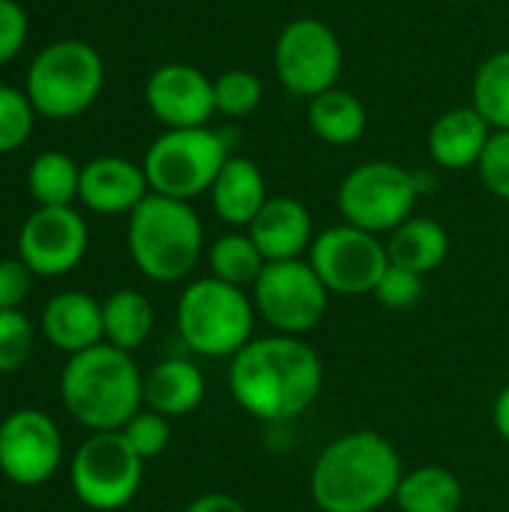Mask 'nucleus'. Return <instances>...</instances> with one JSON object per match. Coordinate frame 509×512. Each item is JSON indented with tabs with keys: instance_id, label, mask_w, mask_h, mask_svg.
I'll use <instances>...</instances> for the list:
<instances>
[{
	"instance_id": "bb28decb",
	"label": "nucleus",
	"mask_w": 509,
	"mask_h": 512,
	"mask_svg": "<svg viewBox=\"0 0 509 512\" xmlns=\"http://www.w3.org/2000/svg\"><path fill=\"white\" fill-rule=\"evenodd\" d=\"M471 108L495 129L509 132V48L489 54L471 78Z\"/></svg>"
},
{
	"instance_id": "4468645a",
	"label": "nucleus",
	"mask_w": 509,
	"mask_h": 512,
	"mask_svg": "<svg viewBox=\"0 0 509 512\" xmlns=\"http://www.w3.org/2000/svg\"><path fill=\"white\" fill-rule=\"evenodd\" d=\"M90 231L78 210L72 207H36L18 234V258L33 270V276L57 279L75 270L87 252Z\"/></svg>"
},
{
	"instance_id": "9b49d317",
	"label": "nucleus",
	"mask_w": 509,
	"mask_h": 512,
	"mask_svg": "<svg viewBox=\"0 0 509 512\" xmlns=\"http://www.w3.org/2000/svg\"><path fill=\"white\" fill-rule=\"evenodd\" d=\"M255 312L282 336H306L330 306V291L309 261H270L252 285Z\"/></svg>"
},
{
	"instance_id": "72a5a7b5",
	"label": "nucleus",
	"mask_w": 509,
	"mask_h": 512,
	"mask_svg": "<svg viewBox=\"0 0 509 512\" xmlns=\"http://www.w3.org/2000/svg\"><path fill=\"white\" fill-rule=\"evenodd\" d=\"M480 183L501 201H509V132H492L480 162Z\"/></svg>"
},
{
	"instance_id": "f8f14e48",
	"label": "nucleus",
	"mask_w": 509,
	"mask_h": 512,
	"mask_svg": "<svg viewBox=\"0 0 509 512\" xmlns=\"http://www.w3.org/2000/svg\"><path fill=\"white\" fill-rule=\"evenodd\" d=\"M306 261L321 276L327 291L339 297L375 294L381 276L390 267L387 243L378 234H369L348 222L318 231Z\"/></svg>"
},
{
	"instance_id": "20e7f679",
	"label": "nucleus",
	"mask_w": 509,
	"mask_h": 512,
	"mask_svg": "<svg viewBox=\"0 0 509 512\" xmlns=\"http://www.w3.org/2000/svg\"><path fill=\"white\" fill-rule=\"evenodd\" d=\"M126 243L135 267L159 285L183 282L204 255V225L189 201L150 192L132 213Z\"/></svg>"
},
{
	"instance_id": "0eeeda50",
	"label": "nucleus",
	"mask_w": 509,
	"mask_h": 512,
	"mask_svg": "<svg viewBox=\"0 0 509 512\" xmlns=\"http://www.w3.org/2000/svg\"><path fill=\"white\" fill-rule=\"evenodd\" d=\"M105 63L99 51L81 39H60L39 51L27 72V96L36 114L48 120H72L84 114L102 93Z\"/></svg>"
},
{
	"instance_id": "f704fd0d",
	"label": "nucleus",
	"mask_w": 509,
	"mask_h": 512,
	"mask_svg": "<svg viewBox=\"0 0 509 512\" xmlns=\"http://www.w3.org/2000/svg\"><path fill=\"white\" fill-rule=\"evenodd\" d=\"M33 288V270L21 258L0 261V309H21Z\"/></svg>"
},
{
	"instance_id": "2eb2a0df",
	"label": "nucleus",
	"mask_w": 509,
	"mask_h": 512,
	"mask_svg": "<svg viewBox=\"0 0 509 512\" xmlns=\"http://www.w3.org/2000/svg\"><path fill=\"white\" fill-rule=\"evenodd\" d=\"M144 99L150 114L165 129H198L210 126L216 114L213 78L192 63H162L150 72Z\"/></svg>"
},
{
	"instance_id": "6e6552de",
	"label": "nucleus",
	"mask_w": 509,
	"mask_h": 512,
	"mask_svg": "<svg viewBox=\"0 0 509 512\" xmlns=\"http://www.w3.org/2000/svg\"><path fill=\"white\" fill-rule=\"evenodd\" d=\"M417 201L420 189L414 171L387 159H372L351 168L336 192L342 219L378 237L408 222L414 216Z\"/></svg>"
},
{
	"instance_id": "7c9ffc66",
	"label": "nucleus",
	"mask_w": 509,
	"mask_h": 512,
	"mask_svg": "<svg viewBox=\"0 0 509 512\" xmlns=\"http://www.w3.org/2000/svg\"><path fill=\"white\" fill-rule=\"evenodd\" d=\"M33 339V321L21 309H0V375H12L30 360Z\"/></svg>"
},
{
	"instance_id": "423d86ee",
	"label": "nucleus",
	"mask_w": 509,
	"mask_h": 512,
	"mask_svg": "<svg viewBox=\"0 0 509 512\" xmlns=\"http://www.w3.org/2000/svg\"><path fill=\"white\" fill-rule=\"evenodd\" d=\"M234 156V141L225 129H165L144 153L150 192L192 201L213 189L219 171Z\"/></svg>"
},
{
	"instance_id": "4c0bfd02",
	"label": "nucleus",
	"mask_w": 509,
	"mask_h": 512,
	"mask_svg": "<svg viewBox=\"0 0 509 512\" xmlns=\"http://www.w3.org/2000/svg\"><path fill=\"white\" fill-rule=\"evenodd\" d=\"M492 423H495V432L509 444V384L498 393L495 399V408H492Z\"/></svg>"
},
{
	"instance_id": "39448f33",
	"label": "nucleus",
	"mask_w": 509,
	"mask_h": 512,
	"mask_svg": "<svg viewBox=\"0 0 509 512\" xmlns=\"http://www.w3.org/2000/svg\"><path fill=\"white\" fill-rule=\"evenodd\" d=\"M255 318L252 294L216 276L189 282L177 300V333L183 345L210 360L243 351L252 342Z\"/></svg>"
},
{
	"instance_id": "f3484780",
	"label": "nucleus",
	"mask_w": 509,
	"mask_h": 512,
	"mask_svg": "<svg viewBox=\"0 0 509 512\" xmlns=\"http://www.w3.org/2000/svg\"><path fill=\"white\" fill-rule=\"evenodd\" d=\"M246 231L267 258V264L303 258L309 255V246L315 240V222L309 207L288 195L270 198Z\"/></svg>"
},
{
	"instance_id": "7ed1b4c3",
	"label": "nucleus",
	"mask_w": 509,
	"mask_h": 512,
	"mask_svg": "<svg viewBox=\"0 0 509 512\" xmlns=\"http://www.w3.org/2000/svg\"><path fill=\"white\" fill-rule=\"evenodd\" d=\"M60 399L69 417L90 432H120L144 408V375L129 351L108 342L63 366Z\"/></svg>"
},
{
	"instance_id": "a878e982",
	"label": "nucleus",
	"mask_w": 509,
	"mask_h": 512,
	"mask_svg": "<svg viewBox=\"0 0 509 512\" xmlns=\"http://www.w3.org/2000/svg\"><path fill=\"white\" fill-rule=\"evenodd\" d=\"M207 267H210V276L246 291L264 273L267 258L261 255V249L249 237V231H228V234H222L219 240L210 243Z\"/></svg>"
},
{
	"instance_id": "1a4fd4ad",
	"label": "nucleus",
	"mask_w": 509,
	"mask_h": 512,
	"mask_svg": "<svg viewBox=\"0 0 509 512\" xmlns=\"http://www.w3.org/2000/svg\"><path fill=\"white\" fill-rule=\"evenodd\" d=\"M345 51L339 33L321 18H294L282 27L273 45V69L285 93L294 99H315L339 87Z\"/></svg>"
},
{
	"instance_id": "aec40b11",
	"label": "nucleus",
	"mask_w": 509,
	"mask_h": 512,
	"mask_svg": "<svg viewBox=\"0 0 509 512\" xmlns=\"http://www.w3.org/2000/svg\"><path fill=\"white\" fill-rule=\"evenodd\" d=\"M267 201L270 195H267V180L261 168L252 159L234 153L210 189L213 213L231 228H249Z\"/></svg>"
},
{
	"instance_id": "412c9836",
	"label": "nucleus",
	"mask_w": 509,
	"mask_h": 512,
	"mask_svg": "<svg viewBox=\"0 0 509 512\" xmlns=\"http://www.w3.org/2000/svg\"><path fill=\"white\" fill-rule=\"evenodd\" d=\"M207 396L204 372L183 357H168L144 375V408L162 417H186Z\"/></svg>"
},
{
	"instance_id": "ddd939ff",
	"label": "nucleus",
	"mask_w": 509,
	"mask_h": 512,
	"mask_svg": "<svg viewBox=\"0 0 509 512\" xmlns=\"http://www.w3.org/2000/svg\"><path fill=\"white\" fill-rule=\"evenodd\" d=\"M63 462V435L39 408H18L0 423V471L15 486L48 483Z\"/></svg>"
},
{
	"instance_id": "f257e3e1",
	"label": "nucleus",
	"mask_w": 509,
	"mask_h": 512,
	"mask_svg": "<svg viewBox=\"0 0 509 512\" xmlns=\"http://www.w3.org/2000/svg\"><path fill=\"white\" fill-rule=\"evenodd\" d=\"M324 387V363L303 336L252 339L231 357V399L261 423H288L306 414Z\"/></svg>"
},
{
	"instance_id": "4be33fe9",
	"label": "nucleus",
	"mask_w": 509,
	"mask_h": 512,
	"mask_svg": "<svg viewBox=\"0 0 509 512\" xmlns=\"http://www.w3.org/2000/svg\"><path fill=\"white\" fill-rule=\"evenodd\" d=\"M387 255H390V264L426 276L447 261L450 234L438 219L411 216L408 222H402L396 231L387 234Z\"/></svg>"
},
{
	"instance_id": "c85d7f7f",
	"label": "nucleus",
	"mask_w": 509,
	"mask_h": 512,
	"mask_svg": "<svg viewBox=\"0 0 509 512\" xmlns=\"http://www.w3.org/2000/svg\"><path fill=\"white\" fill-rule=\"evenodd\" d=\"M213 96L219 114L243 120L264 102V81L249 69H225L219 78H213Z\"/></svg>"
},
{
	"instance_id": "c9c22d12",
	"label": "nucleus",
	"mask_w": 509,
	"mask_h": 512,
	"mask_svg": "<svg viewBox=\"0 0 509 512\" xmlns=\"http://www.w3.org/2000/svg\"><path fill=\"white\" fill-rule=\"evenodd\" d=\"M27 42V15L15 0H0V63H9Z\"/></svg>"
},
{
	"instance_id": "5701e85b",
	"label": "nucleus",
	"mask_w": 509,
	"mask_h": 512,
	"mask_svg": "<svg viewBox=\"0 0 509 512\" xmlns=\"http://www.w3.org/2000/svg\"><path fill=\"white\" fill-rule=\"evenodd\" d=\"M369 114L351 90L333 87L309 99V129L330 147H351L363 138Z\"/></svg>"
},
{
	"instance_id": "b1692460",
	"label": "nucleus",
	"mask_w": 509,
	"mask_h": 512,
	"mask_svg": "<svg viewBox=\"0 0 509 512\" xmlns=\"http://www.w3.org/2000/svg\"><path fill=\"white\" fill-rule=\"evenodd\" d=\"M465 501L462 480L444 465H420L402 477L396 504L402 512H459Z\"/></svg>"
},
{
	"instance_id": "a211bd4d",
	"label": "nucleus",
	"mask_w": 509,
	"mask_h": 512,
	"mask_svg": "<svg viewBox=\"0 0 509 512\" xmlns=\"http://www.w3.org/2000/svg\"><path fill=\"white\" fill-rule=\"evenodd\" d=\"M42 336L51 348L75 357L105 342L102 303L84 291H63L42 309Z\"/></svg>"
},
{
	"instance_id": "2f4dec72",
	"label": "nucleus",
	"mask_w": 509,
	"mask_h": 512,
	"mask_svg": "<svg viewBox=\"0 0 509 512\" xmlns=\"http://www.w3.org/2000/svg\"><path fill=\"white\" fill-rule=\"evenodd\" d=\"M120 432L129 441V447L144 462L162 456L168 450V444H171V423H168V417H162V414H156L150 408H141Z\"/></svg>"
},
{
	"instance_id": "e433bc0d",
	"label": "nucleus",
	"mask_w": 509,
	"mask_h": 512,
	"mask_svg": "<svg viewBox=\"0 0 509 512\" xmlns=\"http://www.w3.org/2000/svg\"><path fill=\"white\" fill-rule=\"evenodd\" d=\"M183 512H249L243 507V501H237L234 495H225V492H210V495H201L195 498Z\"/></svg>"
},
{
	"instance_id": "9d476101",
	"label": "nucleus",
	"mask_w": 509,
	"mask_h": 512,
	"mask_svg": "<svg viewBox=\"0 0 509 512\" xmlns=\"http://www.w3.org/2000/svg\"><path fill=\"white\" fill-rule=\"evenodd\" d=\"M141 480L144 459L129 447L123 432H90L69 465L75 498L96 512H114L132 504Z\"/></svg>"
},
{
	"instance_id": "c756f323",
	"label": "nucleus",
	"mask_w": 509,
	"mask_h": 512,
	"mask_svg": "<svg viewBox=\"0 0 509 512\" xmlns=\"http://www.w3.org/2000/svg\"><path fill=\"white\" fill-rule=\"evenodd\" d=\"M36 108L27 93L0 84V153H12L27 144L33 132Z\"/></svg>"
},
{
	"instance_id": "393cba45",
	"label": "nucleus",
	"mask_w": 509,
	"mask_h": 512,
	"mask_svg": "<svg viewBox=\"0 0 509 512\" xmlns=\"http://www.w3.org/2000/svg\"><path fill=\"white\" fill-rule=\"evenodd\" d=\"M153 306L150 300L135 288H120L102 303V324H105V342L120 351H138L150 333H153Z\"/></svg>"
},
{
	"instance_id": "dca6fc26",
	"label": "nucleus",
	"mask_w": 509,
	"mask_h": 512,
	"mask_svg": "<svg viewBox=\"0 0 509 512\" xmlns=\"http://www.w3.org/2000/svg\"><path fill=\"white\" fill-rule=\"evenodd\" d=\"M150 195V183L141 165L123 156H99L81 168L78 198L99 216H129Z\"/></svg>"
},
{
	"instance_id": "6ab92c4d",
	"label": "nucleus",
	"mask_w": 509,
	"mask_h": 512,
	"mask_svg": "<svg viewBox=\"0 0 509 512\" xmlns=\"http://www.w3.org/2000/svg\"><path fill=\"white\" fill-rule=\"evenodd\" d=\"M492 126L471 108H450L441 117H435L426 147H429V159L441 168V171H468L477 168L489 138H492Z\"/></svg>"
},
{
	"instance_id": "473e14b6",
	"label": "nucleus",
	"mask_w": 509,
	"mask_h": 512,
	"mask_svg": "<svg viewBox=\"0 0 509 512\" xmlns=\"http://www.w3.org/2000/svg\"><path fill=\"white\" fill-rule=\"evenodd\" d=\"M423 279L426 276L390 264L387 273L381 276L378 288H375V300L381 306H387V309H414L423 300V291H426Z\"/></svg>"
},
{
	"instance_id": "cd10ccee",
	"label": "nucleus",
	"mask_w": 509,
	"mask_h": 512,
	"mask_svg": "<svg viewBox=\"0 0 509 512\" xmlns=\"http://www.w3.org/2000/svg\"><path fill=\"white\" fill-rule=\"evenodd\" d=\"M81 186V168L60 150L39 153L27 171V189L39 207H72Z\"/></svg>"
},
{
	"instance_id": "f03ea898",
	"label": "nucleus",
	"mask_w": 509,
	"mask_h": 512,
	"mask_svg": "<svg viewBox=\"0 0 509 512\" xmlns=\"http://www.w3.org/2000/svg\"><path fill=\"white\" fill-rule=\"evenodd\" d=\"M402 477L396 447L384 435L360 429L321 450L309 492L321 512H378L396 501Z\"/></svg>"
}]
</instances>
